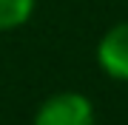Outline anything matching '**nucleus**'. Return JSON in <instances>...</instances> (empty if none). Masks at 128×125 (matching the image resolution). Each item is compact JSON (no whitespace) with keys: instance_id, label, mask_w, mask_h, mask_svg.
<instances>
[{"instance_id":"1","label":"nucleus","mask_w":128,"mask_h":125,"mask_svg":"<svg viewBox=\"0 0 128 125\" xmlns=\"http://www.w3.org/2000/svg\"><path fill=\"white\" fill-rule=\"evenodd\" d=\"M34 125H94V105L77 91H60L37 108Z\"/></svg>"},{"instance_id":"2","label":"nucleus","mask_w":128,"mask_h":125,"mask_svg":"<svg viewBox=\"0 0 128 125\" xmlns=\"http://www.w3.org/2000/svg\"><path fill=\"white\" fill-rule=\"evenodd\" d=\"M97 63L108 77L128 83V20L111 26L97 43Z\"/></svg>"},{"instance_id":"3","label":"nucleus","mask_w":128,"mask_h":125,"mask_svg":"<svg viewBox=\"0 0 128 125\" xmlns=\"http://www.w3.org/2000/svg\"><path fill=\"white\" fill-rule=\"evenodd\" d=\"M34 11V0H0V31L23 26Z\"/></svg>"}]
</instances>
